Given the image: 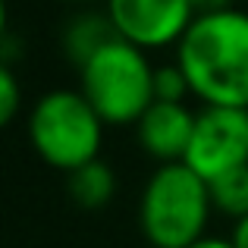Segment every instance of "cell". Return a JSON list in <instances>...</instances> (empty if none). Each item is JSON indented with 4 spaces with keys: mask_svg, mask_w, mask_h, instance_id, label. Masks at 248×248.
Here are the masks:
<instances>
[{
    "mask_svg": "<svg viewBox=\"0 0 248 248\" xmlns=\"http://www.w3.org/2000/svg\"><path fill=\"white\" fill-rule=\"evenodd\" d=\"M176 63L201 104L248 107V13L226 6L195 16L176 44Z\"/></svg>",
    "mask_w": 248,
    "mask_h": 248,
    "instance_id": "1",
    "label": "cell"
},
{
    "mask_svg": "<svg viewBox=\"0 0 248 248\" xmlns=\"http://www.w3.org/2000/svg\"><path fill=\"white\" fill-rule=\"evenodd\" d=\"M25 129L44 164L60 173H73L76 167L101 157L107 123L79 88H54L31 104Z\"/></svg>",
    "mask_w": 248,
    "mask_h": 248,
    "instance_id": "4",
    "label": "cell"
},
{
    "mask_svg": "<svg viewBox=\"0 0 248 248\" xmlns=\"http://www.w3.org/2000/svg\"><path fill=\"white\" fill-rule=\"evenodd\" d=\"M66 3H94V0H66Z\"/></svg>",
    "mask_w": 248,
    "mask_h": 248,
    "instance_id": "16",
    "label": "cell"
},
{
    "mask_svg": "<svg viewBox=\"0 0 248 248\" xmlns=\"http://www.w3.org/2000/svg\"><path fill=\"white\" fill-rule=\"evenodd\" d=\"M19 107H22V91H19L16 73L10 63H0V123L10 126L16 120Z\"/></svg>",
    "mask_w": 248,
    "mask_h": 248,
    "instance_id": "12",
    "label": "cell"
},
{
    "mask_svg": "<svg viewBox=\"0 0 248 248\" xmlns=\"http://www.w3.org/2000/svg\"><path fill=\"white\" fill-rule=\"evenodd\" d=\"M232 245L236 248H248V217H242V220H236V226H232Z\"/></svg>",
    "mask_w": 248,
    "mask_h": 248,
    "instance_id": "14",
    "label": "cell"
},
{
    "mask_svg": "<svg viewBox=\"0 0 248 248\" xmlns=\"http://www.w3.org/2000/svg\"><path fill=\"white\" fill-rule=\"evenodd\" d=\"M195 113L198 110H188L186 101H154L135 123L141 151L157 164L182 160L195 132Z\"/></svg>",
    "mask_w": 248,
    "mask_h": 248,
    "instance_id": "7",
    "label": "cell"
},
{
    "mask_svg": "<svg viewBox=\"0 0 248 248\" xmlns=\"http://www.w3.org/2000/svg\"><path fill=\"white\" fill-rule=\"evenodd\" d=\"M211 186L186 160L160 164L139 198V230L151 248H188L207 236Z\"/></svg>",
    "mask_w": 248,
    "mask_h": 248,
    "instance_id": "2",
    "label": "cell"
},
{
    "mask_svg": "<svg viewBox=\"0 0 248 248\" xmlns=\"http://www.w3.org/2000/svg\"><path fill=\"white\" fill-rule=\"evenodd\" d=\"M188 248H236L232 245V239H220V236H204V239H198L195 245H188Z\"/></svg>",
    "mask_w": 248,
    "mask_h": 248,
    "instance_id": "15",
    "label": "cell"
},
{
    "mask_svg": "<svg viewBox=\"0 0 248 248\" xmlns=\"http://www.w3.org/2000/svg\"><path fill=\"white\" fill-rule=\"evenodd\" d=\"M207 186H211V201L217 214H226L232 220L248 217V167L232 170Z\"/></svg>",
    "mask_w": 248,
    "mask_h": 248,
    "instance_id": "10",
    "label": "cell"
},
{
    "mask_svg": "<svg viewBox=\"0 0 248 248\" xmlns=\"http://www.w3.org/2000/svg\"><path fill=\"white\" fill-rule=\"evenodd\" d=\"M186 97H192V85L179 63H164L154 69V101H186Z\"/></svg>",
    "mask_w": 248,
    "mask_h": 248,
    "instance_id": "11",
    "label": "cell"
},
{
    "mask_svg": "<svg viewBox=\"0 0 248 248\" xmlns=\"http://www.w3.org/2000/svg\"><path fill=\"white\" fill-rule=\"evenodd\" d=\"M182 160L207 182L239 167H248V107L201 104V110L195 113L192 141Z\"/></svg>",
    "mask_w": 248,
    "mask_h": 248,
    "instance_id": "5",
    "label": "cell"
},
{
    "mask_svg": "<svg viewBox=\"0 0 248 248\" xmlns=\"http://www.w3.org/2000/svg\"><path fill=\"white\" fill-rule=\"evenodd\" d=\"M154 69L145 47L113 38L79 66V91L107 126H135L154 104Z\"/></svg>",
    "mask_w": 248,
    "mask_h": 248,
    "instance_id": "3",
    "label": "cell"
},
{
    "mask_svg": "<svg viewBox=\"0 0 248 248\" xmlns=\"http://www.w3.org/2000/svg\"><path fill=\"white\" fill-rule=\"evenodd\" d=\"M116 35L145 50L179 44L195 19L192 0H104Z\"/></svg>",
    "mask_w": 248,
    "mask_h": 248,
    "instance_id": "6",
    "label": "cell"
},
{
    "mask_svg": "<svg viewBox=\"0 0 248 248\" xmlns=\"http://www.w3.org/2000/svg\"><path fill=\"white\" fill-rule=\"evenodd\" d=\"M192 6H195V16H201V13L226 10V6H232V0H192Z\"/></svg>",
    "mask_w": 248,
    "mask_h": 248,
    "instance_id": "13",
    "label": "cell"
},
{
    "mask_svg": "<svg viewBox=\"0 0 248 248\" xmlns=\"http://www.w3.org/2000/svg\"><path fill=\"white\" fill-rule=\"evenodd\" d=\"M113 38H120V35H116V29H113L107 13H79V16L69 19L66 29H63V54L79 69L85 60H91V57H94L104 44H110Z\"/></svg>",
    "mask_w": 248,
    "mask_h": 248,
    "instance_id": "8",
    "label": "cell"
},
{
    "mask_svg": "<svg viewBox=\"0 0 248 248\" xmlns=\"http://www.w3.org/2000/svg\"><path fill=\"white\" fill-rule=\"evenodd\" d=\"M66 192L85 211H101L113 201L116 195V173L110 164H104L101 157L88 160V164L76 167L73 173H66Z\"/></svg>",
    "mask_w": 248,
    "mask_h": 248,
    "instance_id": "9",
    "label": "cell"
}]
</instances>
